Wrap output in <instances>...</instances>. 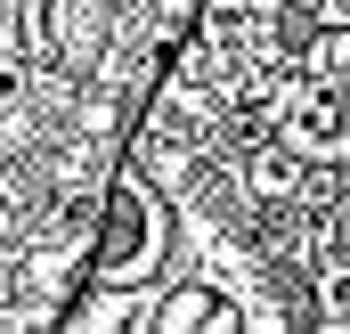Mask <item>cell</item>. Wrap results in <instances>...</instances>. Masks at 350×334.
<instances>
[{
  "mask_svg": "<svg viewBox=\"0 0 350 334\" xmlns=\"http://www.w3.org/2000/svg\"><path fill=\"white\" fill-rule=\"evenodd\" d=\"M106 326H310L293 285L253 245H237L204 204L163 188L147 164H114L90 261L57 310V334Z\"/></svg>",
  "mask_w": 350,
  "mask_h": 334,
  "instance_id": "cell-3",
  "label": "cell"
},
{
  "mask_svg": "<svg viewBox=\"0 0 350 334\" xmlns=\"http://www.w3.org/2000/svg\"><path fill=\"white\" fill-rule=\"evenodd\" d=\"M342 334V0H196L131 147Z\"/></svg>",
  "mask_w": 350,
  "mask_h": 334,
  "instance_id": "cell-1",
  "label": "cell"
},
{
  "mask_svg": "<svg viewBox=\"0 0 350 334\" xmlns=\"http://www.w3.org/2000/svg\"><path fill=\"white\" fill-rule=\"evenodd\" d=\"M196 0H0V334L57 326Z\"/></svg>",
  "mask_w": 350,
  "mask_h": 334,
  "instance_id": "cell-2",
  "label": "cell"
}]
</instances>
